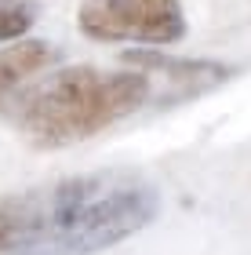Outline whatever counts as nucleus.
<instances>
[{
    "instance_id": "1",
    "label": "nucleus",
    "mask_w": 251,
    "mask_h": 255,
    "mask_svg": "<svg viewBox=\"0 0 251 255\" xmlns=\"http://www.w3.org/2000/svg\"><path fill=\"white\" fill-rule=\"evenodd\" d=\"M161 190L142 171L106 168L0 197V255H95L146 230Z\"/></svg>"
},
{
    "instance_id": "2",
    "label": "nucleus",
    "mask_w": 251,
    "mask_h": 255,
    "mask_svg": "<svg viewBox=\"0 0 251 255\" xmlns=\"http://www.w3.org/2000/svg\"><path fill=\"white\" fill-rule=\"evenodd\" d=\"M153 95V73L131 69L70 66L40 84H29L4 106L0 117L11 121L33 146L62 149L106 131L117 121L142 110Z\"/></svg>"
},
{
    "instance_id": "3",
    "label": "nucleus",
    "mask_w": 251,
    "mask_h": 255,
    "mask_svg": "<svg viewBox=\"0 0 251 255\" xmlns=\"http://www.w3.org/2000/svg\"><path fill=\"white\" fill-rule=\"evenodd\" d=\"M81 33L98 44H178L186 37L182 0H84Z\"/></svg>"
},
{
    "instance_id": "4",
    "label": "nucleus",
    "mask_w": 251,
    "mask_h": 255,
    "mask_svg": "<svg viewBox=\"0 0 251 255\" xmlns=\"http://www.w3.org/2000/svg\"><path fill=\"white\" fill-rule=\"evenodd\" d=\"M124 62L139 66L146 73H161L167 80V91L161 95V106H178L197 95L222 88L237 69L215 59H178V55H164V51H124Z\"/></svg>"
},
{
    "instance_id": "5",
    "label": "nucleus",
    "mask_w": 251,
    "mask_h": 255,
    "mask_svg": "<svg viewBox=\"0 0 251 255\" xmlns=\"http://www.w3.org/2000/svg\"><path fill=\"white\" fill-rule=\"evenodd\" d=\"M55 62H59V48L51 40H7V48H0V113L40 69H51Z\"/></svg>"
},
{
    "instance_id": "6",
    "label": "nucleus",
    "mask_w": 251,
    "mask_h": 255,
    "mask_svg": "<svg viewBox=\"0 0 251 255\" xmlns=\"http://www.w3.org/2000/svg\"><path fill=\"white\" fill-rule=\"evenodd\" d=\"M37 18H40L37 0H0V44L26 37Z\"/></svg>"
}]
</instances>
